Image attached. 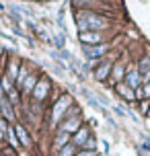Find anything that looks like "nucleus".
<instances>
[{"instance_id":"nucleus-1","label":"nucleus","mask_w":150,"mask_h":156,"mask_svg":"<svg viewBox=\"0 0 150 156\" xmlns=\"http://www.w3.org/2000/svg\"><path fill=\"white\" fill-rule=\"evenodd\" d=\"M72 105V97L68 93L60 94L55 103L52 105V117H49V127H58V125L64 121V117L68 113V107Z\"/></svg>"},{"instance_id":"nucleus-2","label":"nucleus","mask_w":150,"mask_h":156,"mask_svg":"<svg viewBox=\"0 0 150 156\" xmlns=\"http://www.w3.org/2000/svg\"><path fill=\"white\" fill-rule=\"evenodd\" d=\"M76 16H80V19L87 23L88 31H99V33H103L105 29H107V27H109V21H107L105 16H101V15H97V12H93V10L78 12Z\"/></svg>"},{"instance_id":"nucleus-3","label":"nucleus","mask_w":150,"mask_h":156,"mask_svg":"<svg viewBox=\"0 0 150 156\" xmlns=\"http://www.w3.org/2000/svg\"><path fill=\"white\" fill-rule=\"evenodd\" d=\"M111 49V43H99V45H82V55L88 62H97L99 58L103 60V55Z\"/></svg>"},{"instance_id":"nucleus-4","label":"nucleus","mask_w":150,"mask_h":156,"mask_svg":"<svg viewBox=\"0 0 150 156\" xmlns=\"http://www.w3.org/2000/svg\"><path fill=\"white\" fill-rule=\"evenodd\" d=\"M80 127H82V115H70V117H64V121L58 125V132L74 136Z\"/></svg>"},{"instance_id":"nucleus-5","label":"nucleus","mask_w":150,"mask_h":156,"mask_svg":"<svg viewBox=\"0 0 150 156\" xmlns=\"http://www.w3.org/2000/svg\"><path fill=\"white\" fill-rule=\"evenodd\" d=\"M49 90H52V80H49L45 74H41L37 86L33 88V93H31V99L33 101H43V99L49 94Z\"/></svg>"},{"instance_id":"nucleus-6","label":"nucleus","mask_w":150,"mask_h":156,"mask_svg":"<svg viewBox=\"0 0 150 156\" xmlns=\"http://www.w3.org/2000/svg\"><path fill=\"white\" fill-rule=\"evenodd\" d=\"M0 117L6 119L8 123H12V125H15L16 117H19V111L10 105V101H8L6 97H0Z\"/></svg>"},{"instance_id":"nucleus-7","label":"nucleus","mask_w":150,"mask_h":156,"mask_svg":"<svg viewBox=\"0 0 150 156\" xmlns=\"http://www.w3.org/2000/svg\"><path fill=\"white\" fill-rule=\"evenodd\" d=\"M15 132H16V138H19V144H21L23 148L31 150L33 148V138H31V133H29V129L25 127V123L16 121L15 123Z\"/></svg>"},{"instance_id":"nucleus-8","label":"nucleus","mask_w":150,"mask_h":156,"mask_svg":"<svg viewBox=\"0 0 150 156\" xmlns=\"http://www.w3.org/2000/svg\"><path fill=\"white\" fill-rule=\"evenodd\" d=\"M123 84L130 86L132 90H136V88L142 86V74H140V70H138V66H134V68H130V70L126 72V80H123Z\"/></svg>"},{"instance_id":"nucleus-9","label":"nucleus","mask_w":150,"mask_h":156,"mask_svg":"<svg viewBox=\"0 0 150 156\" xmlns=\"http://www.w3.org/2000/svg\"><path fill=\"white\" fill-rule=\"evenodd\" d=\"M39 78H41V74H39V72H35V70H33L31 74H29V76L25 78L23 86H21V88H19V90H21V93H23L25 97H31L33 88H35V86H37V82H39Z\"/></svg>"},{"instance_id":"nucleus-10","label":"nucleus","mask_w":150,"mask_h":156,"mask_svg":"<svg viewBox=\"0 0 150 156\" xmlns=\"http://www.w3.org/2000/svg\"><path fill=\"white\" fill-rule=\"evenodd\" d=\"M78 39H80L82 45H99V43H105V41H103V33H99V31L78 33Z\"/></svg>"},{"instance_id":"nucleus-11","label":"nucleus","mask_w":150,"mask_h":156,"mask_svg":"<svg viewBox=\"0 0 150 156\" xmlns=\"http://www.w3.org/2000/svg\"><path fill=\"white\" fill-rule=\"evenodd\" d=\"M126 66H123V62H117V64H113V70H111V76H109V82L113 86H117L121 84L123 80H126Z\"/></svg>"},{"instance_id":"nucleus-12","label":"nucleus","mask_w":150,"mask_h":156,"mask_svg":"<svg viewBox=\"0 0 150 156\" xmlns=\"http://www.w3.org/2000/svg\"><path fill=\"white\" fill-rule=\"evenodd\" d=\"M111 70H113V62L103 58L101 64H99V66L95 68V78H97V80H109Z\"/></svg>"},{"instance_id":"nucleus-13","label":"nucleus","mask_w":150,"mask_h":156,"mask_svg":"<svg viewBox=\"0 0 150 156\" xmlns=\"http://www.w3.org/2000/svg\"><path fill=\"white\" fill-rule=\"evenodd\" d=\"M88 138H91V129H88L87 125H82V127H80L78 132H76L74 136H72V144H74V146H76L78 150H82Z\"/></svg>"},{"instance_id":"nucleus-14","label":"nucleus","mask_w":150,"mask_h":156,"mask_svg":"<svg viewBox=\"0 0 150 156\" xmlns=\"http://www.w3.org/2000/svg\"><path fill=\"white\" fill-rule=\"evenodd\" d=\"M19 68H21V60H15V58H12V60L8 62V66H6V70H4V74H2V76H6L8 80L15 84L16 78H19Z\"/></svg>"},{"instance_id":"nucleus-15","label":"nucleus","mask_w":150,"mask_h":156,"mask_svg":"<svg viewBox=\"0 0 150 156\" xmlns=\"http://www.w3.org/2000/svg\"><path fill=\"white\" fill-rule=\"evenodd\" d=\"M72 142V136L68 133H62V132H55V138H54V144H52V150L54 152H60L64 146H68Z\"/></svg>"},{"instance_id":"nucleus-16","label":"nucleus","mask_w":150,"mask_h":156,"mask_svg":"<svg viewBox=\"0 0 150 156\" xmlns=\"http://www.w3.org/2000/svg\"><path fill=\"white\" fill-rule=\"evenodd\" d=\"M115 93H117L119 97L123 99V101H127V103H132V105H136V93L132 90V88H130V86H126L123 82L115 86Z\"/></svg>"},{"instance_id":"nucleus-17","label":"nucleus","mask_w":150,"mask_h":156,"mask_svg":"<svg viewBox=\"0 0 150 156\" xmlns=\"http://www.w3.org/2000/svg\"><path fill=\"white\" fill-rule=\"evenodd\" d=\"M31 72H33V70L27 66V64L21 62V68H19V78H16V82H15V88H21V86H23V82H25V78L29 76Z\"/></svg>"},{"instance_id":"nucleus-18","label":"nucleus","mask_w":150,"mask_h":156,"mask_svg":"<svg viewBox=\"0 0 150 156\" xmlns=\"http://www.w3.org/2000/svg\"><path fill=\"white\" fill-rule=\"evenodd\" d=\"M6 146H10V148L19 150L21 148V144H19V138H16V132H15V125H10L6 132Z\"/></svg>"},{"instance_id":"nucleus-19","label":"nucleus","mask_w":150,"mask_h":156,"mask_svg":"<svg viewBox=\"0 0 150 156\" xmlns=\"http://www.w3.org/2000/svg\"><path fill=\"white\" fill-rule=\"evenodd\" d=\"M6 99L10 101V105L15 109H21V93H19V88H10L6 93Z\"/></svg>"},{"instance_id":"nucleus-20","label":"nucleus","mask_w":150,"mask_h":156,"mask_svg":"<svg viewBox=\"0 0 150 156\" xmlns=\"http://www.w3.org/2000/svg\"><path fill=\"white\" fill-rule=\"evenodd\" d=\"M76 152H78V148H76V146L70 142L68 146H64V148L58 152V156H76Z\"/></svg>"},{"instance_id":"nucleus-21","label":"nucleus","mask_w":150,"mask_h":156,"mask_svg":"<svg viewBox=\"0 0 150 156\" xmlns=\"http://www.w3.org/2000/svg\"><path fill=\"white\" fill-rule=\"evenodd\" d=\"M138 70H140V74H148L150 72V58L148 55H144L142 60L138 62Z\"/></svg>"},{"instance_id":"nucleus-22","label":"nucleus","mask_w":150,"mask_h":156,"mask_svg":"<svg viewBox=\"0 0 150 156\" xmlns=\"http://www.w3.org/2000/svg\"><path fill=\"white\" fill-rule=\"evenodd\" d=\"M136 105H138V111H140L142 115H148V113H150V101L144 99V101H138Z\"/></svg>"},{"instance_id":"nucleus-23","label":"nucleus","mask_w":150,"mask_h":156,"mask_svg":"<svg viewBox=\"0 0 150 156\" xmlns=\"http://www.w3.org/2000/svg\"><path fill=\"white\" fill-rule=\"evenodd\" d=\"M2 156H19V150L10 148V146H2Z\"/></svg>"},{"instance_id":"nucleus-24","label":"nucleus","mask_w":150,"mask_h":156,"mask_svg":"<svg viewBox=\"0 0 150 156\" xmlns=\"http://www.w3.org/2000/svg\"><path fill=\"white\" fill-rule=\"evenodd\" d=\"M82 150H97V140L93 138V136L87 140V144H84V148H82Z\"/></svg>"},{"instance_id":"nucleus-25","label":"nucleus","mask_w":150,"mask_h":156,"mask_svg":"<svg viewBox=\"0 0 150 156\" xmlns=\"http://www.w3.org/2000/svg\"><path fill=\"white\" fill-rule=\"evenodd\" d=\"M76 156H99V152L97 150H78Z\"/></svg>"},{"instance_id":"nucleus-26","label":"nucleus","mask_w":150,"mask_h":156,"mask_svg":"<svg viewBox=\"0 0 150 156\" xmlns=\"http://www.w3.org/2000/svg\"><path fill=\"white\" fill-rule=\"evenodd\" d=\"M113 113H115V115H119V117H126V111H123V107H121V105H115V107H113Z\"/></svg>"},{"instance_id":"nucleus-27","label":"nucleus","mask_w":150,"mask_h":156,"mask_svg":"<svg viewBox=\"0 0 150 156\" xmlns=\"http://www.w3.org/2000/svg\"><path fill=\"white\" fill-rule=\"evenodd\" d=\"M142 88H144V99H146V101H150V82H148V84H144Z\"/></svg>"},{"instance_id":"nucleus-28","label":"nucleus","mask_w":150,"mask_h":156,"mask_svg":"<svg viewBox=\"0 0 150 156\" xmlns=\"http://www.w3.org/2000/svg\"><path fill=\"white\" fill-rule=\"evenodd\" d=\"M0 144H2V138H0Z\"/></svg>"},{"instance_id":"nucleus-29","label":"nucleus","mask_w":150,"mask_h":156,"mask_svg":"<svg viewBox=\"0 0 150 156\" xmlns=\"http://www.w3.org/2000/svg\"><path fill=\"white\" fill-rule=\"evenodd\" d=\"M148 115H150V113H148Z\"/></svg>"}]
</instances>
